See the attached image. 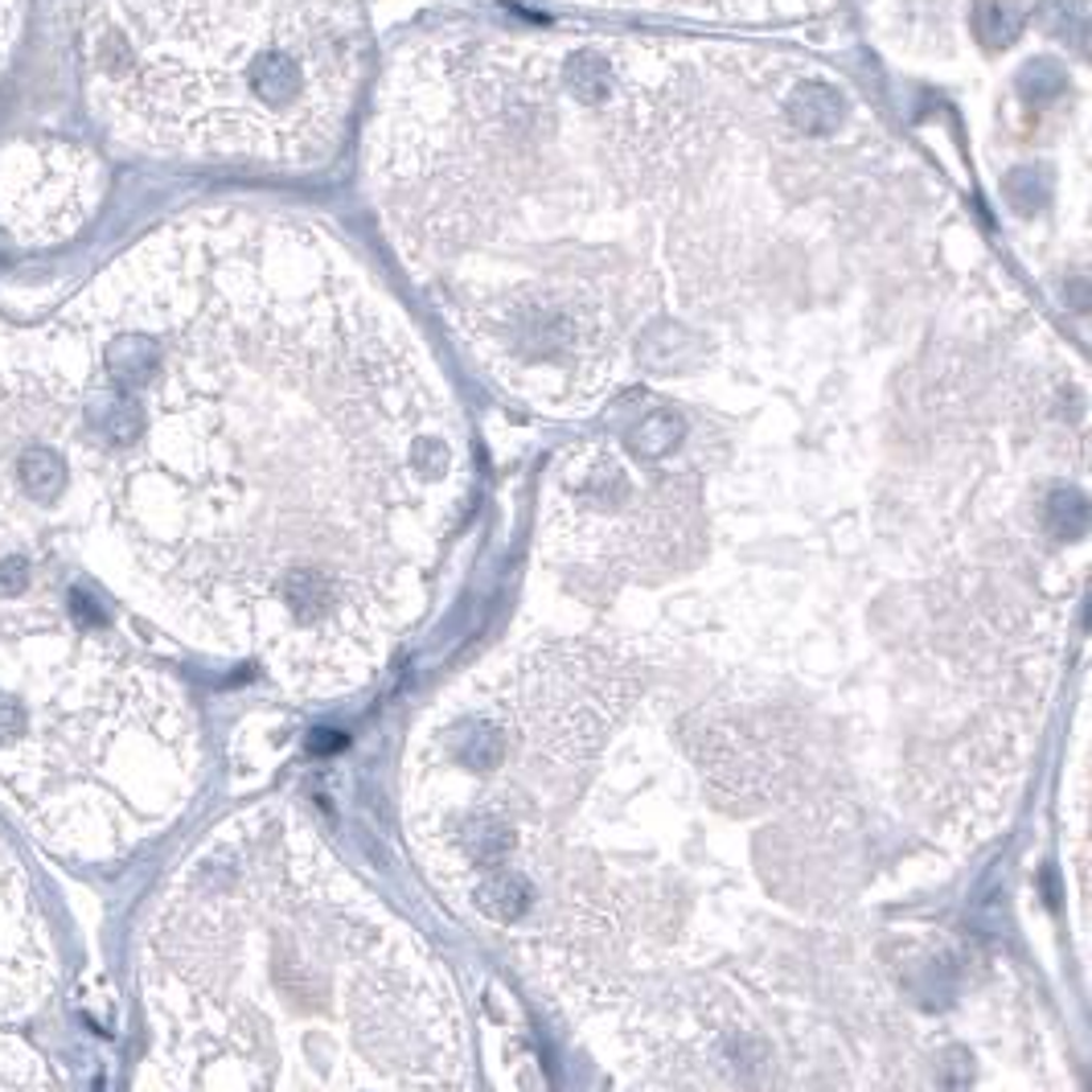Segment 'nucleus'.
<instances>
[{
    "instance_id": "nucleus-1",
    "label": "nucleus",
    "mask_w": 1092,
    "mask_h": 1092,
    "mask_svg": "<svg viewBox=\"0 0 1092 1092\" xmlns=\"http://www.w3.org/2000/svg\"><path fill=\"white\" fill-rule=\"evenodd\" d=\"M399 320L325 231L197 210L26 325L95 584L288 686L362 674V567L333 493L353 362Z\"/></svg>"
},
{
    "instance_id": "nucleus-2",
    "label": "nucleus",
    "mask_w": 1092,
    "mask_h": 1092,
    "mask_svg": "<svg viewBox=\"0 0 1092 1092\" xmlns=\"http://www.w3.org/2000/svg\"><path fill=\"white\" fill-rule=\"evenodd\" d=\"M0 317V801L58 858L115 862L186 809L197 731L70 538V477Z\"/></svg>"
},
{
    "instance_id": "nucleus-3",
    "label": "nucleus",
    "mask_w": 1092,
    "mask_h": 1092,
    "mask_svg": "<svg viewBox=\"0 0 1092 1092\" xmlns=\"http://www.w3.org/2000/svg\"><path fill=\"white\" fill-rule=\"evenodd\" d=\"M82 95L148 157L313 169L366 79L358 0H53Z\"/></svg>"
},
{
    "instance_id": "nucleus-4",
    "label": "nucleus",
    "mask_w": 1092,
    "mask_h": 1092,
    "mask_svg": "<svg viewBox=\"0 0 1092 1092\" xmlns=\"http://www.w3.org/2000/svg\"><path fill=\"white\" fill-rule=\"evenodd\" d=\"M58 994V949L21 854L0 834V1089H58L50 1056L33 1043Z\"/></svg>"
},
{
    "instance_id": "nucleus-5",
    "label": "nucleus",
    "mask_w": 1092,
    "mask_h": 1092,
    "mask_svg": "<svg viewBox=\"0 0 1092 1092\" xmlns=\"http://www.w3.org/2000/svg\"><path fill=\"white\" fill-rule=\"evenodd\" d=\"M104 202V164L91 148L58 136H29L0 148V239L58 247L75 239Z\"/></svg>"
},
{
    "instance_id": "nucleus-6",
    "label": "nucleus",
    "mask_w": 1092,
    "mask_h": 1092,
    "mask_svg": "<svg viewBox=\"0 0 1092 1092\" xmlns=\"http://www.w3.org/2000/svg\"><path fill=\"white\" fill-rule=\"evenodd\" d=\"M559 4H587L608 13H666L691 21H731V26H769V21H797L822 13L834 0H559Z\"/></svg>"
},
{
    "instance_id": "nucleus-7",
    "label": "nucleus",
    "mask_w": 1092,
    "mask_h": 1092,
    "mask_svg": "<svg viewBox=\"0 0 1092 1092\" xmlns=\"http://www.w3.org/2000/svg\"><path fill=\"white\" fill-rule=\"evenodd\" d=\"M1043 518H1047V531L1056 538H1080L1085 526H1089V506L1080 493H1056L1047 506H1043Z\"/></svg>"
},
{
    "instance_id": "nucleus-8",
    "label": "nucleus",
    "mask_w": 1092,
    "mask_h": 1092,
    "mask_svg": "<svg viewBox=\"0 0 1092 1092\" xmlns=\"http://www.w3.org/2000/svg\"><path fill=\"white\" fill-rule=\"evenodd\" d=\"M21 4L26 0H0V75L9 70V58L21 37Z\"/></svg>"
}]
</instances>
